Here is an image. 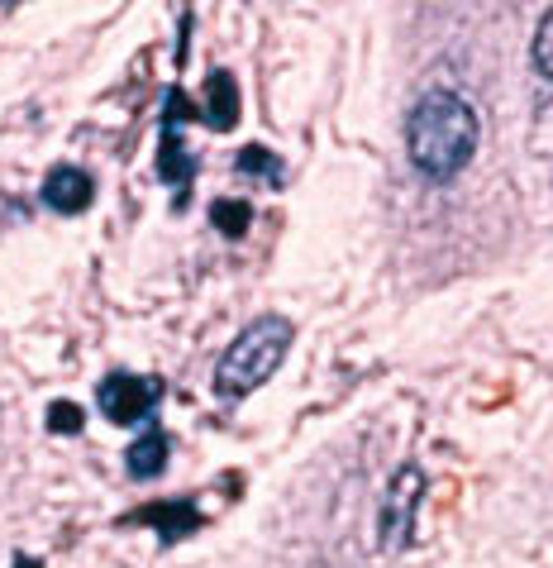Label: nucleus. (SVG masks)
Instances as JSON below:
<instances>
[{
	"label": "nucleus",
	"instance_id": "nucleus-1",
	"mask_svg": "<svg viewBox=\"0 0 553 568\" xmlns=\"http://www.w3.org/2000/svg\"><path fill=\"white\" fill-rule=\"evenodd\" d=\"M478 139H482L478 110L458 91H424L416 110L406 115V153L420 178L430 182H453L472 163Z\"/></svg>",
	"mask_w": 553,
	"mask_h": 568
},
{
	"label": "nucleus",
	"instance_id": "nucleus-2",
	"mask_svg": "<svg viewBox=\"0 0 553 568\" xmlns=\"http://www.w3.org/2000/svg\"><path fill=\"white\" fill-rule=\"evenodd\" d=\"M296 339V325L287 315H258L239 339L225 349V358L215 363V397L219 402H244L248 392H258L267 377L281 368Z\"/></svg>",
	"mask_w": 553,
	"mask_h": 568
},
{
	"label": "nucleus",
	"instance_id": "nucleus-3",
	"mask_svg": "<svg viewBox=\"0 0 553 568\" xmlns=\"http://www.w3.org/2000/svg\"><path fill=\"white\" fill-rule=\"evenodd\" d=\"M163 402V377H139V373H110L96 387V406L110 425H139L157 412Z\"/></svg>",
	"mask_w": 553,
	"mask_h": 568
},
{
	"label": "nucleus",
	"instance_id": "nucleus-4",
	"mask_svg": "<svg viewBox=\"0 0 553 568\" xmlns=\"http://www.w3.org/2000/svg\"><path fill=\"white\" fill-rule=\"evenodd\" d=\"M201 520L205 516L196 511V501H149V507H139V511L124 516L120 526H153L163 545H177L192 530H201Z\"/></svg>",
	"mask_w": 553,
	"mask_h": 568
},
{
	"label": "nucleus",
	"instance_id": "nucleus-5",
	"mask_svg": "<svg viewBox=\"0 0 553 568\" xmlns=\"http://www.w3.org/2000/svg\"><path fill=\"white\" fill-rule=\"evenodd\" d=\"M424 493V473L416 464H406L397 473V483H391L387 493V511H382V545L387 549H401L410 540V501Z\"/></svg>",
	"mask_w": 553,
	"mask_h": 568
},
{
	"label": "nucleus",
	"instance_id": "nucleus-6",
	"mask_svg": "<svg viewBox=\"0 0 553 568\" xmlns=\"http://www.w3.org/2000/svg\"><path fill=\"white\" fill-rule=\"evenodd\" d=\"M91 201H96V182H91L86 168L58 163L49 178H43V206H53L58 215H82Z\"/></svg>",
	"mask_w": 553,
	"mask_h": 568
},
{
	"label": "nucleus",
	"instance_id": "nucleus-7",
	"mask_svg": "<svg viewBox=\"0 0 553 568\" xmlns=\"http://www.w3.org/2000/svg\"><path fill=\"white\" fill-rule=\"evenodd\" d=\"M201 120L211 124V130H234L239 124V82L225 72V68H215L211 77H205V105H201Z\"/></svg>",
	"mask_w": 553,
	"mask_h": 568
},
{
	"label": "nucleus",
	"instance_id": "nucleus-8",
	"mask_svg": "<svg viewBox=\"0 0 553 568\" xmlns=\"http://www.w3.org/2000/svg\"><path fill=\"white\" fill-rule=\"evenodd\" d=\"M157 178L177 192V211H182L186 206V186H192V178H196V158L186 153L182 130H167V124H163V144H157Z\"/></svg>",
	"mask_w": 553,
	"mask_h": 568
},
{
	"label": "nucleus",
	"instance_id": "nucleus-9",
	"mask_svg": "<svg viewBox=\"0 0 553 568\" xmlns=\"http://www.w3.org/2000/svg\"><path fill=\"white\" fill-rule=\"evenodd\" d=\"M167 430H157V425H149L144 435L134 439L130 449H124V468H130V478H157V473L167 468Z\"/></svg>",
	"mask_w": 553,
	"mask_h": 568
},
{
	"label": "nucleus",
	"instance_id": "nucleus-10",
	"mask_svg": "<svg viewBox=\"0 0 553 568\" xmlns=\"http://www.w3.org/2000/svg\"><path fill=\"white\" fill-rule=\"evenodd\" d=\"M234 168H239L244 178H258V182H267V186H281V158H277L273 149H263V144L239 149Z\"/></svg>",
	"mask_w": 553,
	"mask_h": 568
},
{
	"label": "nucleus",
	"instance_id": "nucleus-11",
	"mask_svg": "<svg viewBox=\"0 0 553 568\" xmlns=\"http://www.w3.org/2000/svg\"><path fill=\"white\" fill-rule=\"evenodd\" d=\"M211 225L225 234V240H244L248 225H253V206L248 201H229V196H219L215 206H211Z\"/></svg>",
	"mask_w": 553,
	"mask_h": 568
},
{
	"label": "nucleus",
	"instance_id": "nucleus-12",
	"mask_svg": "<svg viewBox=\"0 0 553 568\" xmlns=\"http://www.w3.org/2000/svg\"><path fill=\"white\" fill-rule=\"evenodd\" d=\"M82 425H86V412L76 402H53L49 406V430L53 435H82Z\"/></svg>",
	"mask_w": 553,
	"mask_h": 568
},
{
	"label": "nucleus",
	"instance_id": "nucleus-13",
	"mask_svg": "<svg viewBox=\"0 0 553 568\" xmlns=\"http://www.w3.org/2000/svg\"><path fill=\"white\" fill-rule=\"evenodd\" d=\"M534 68L553 77V10L540 20V29H534Z\"/></svg>",
	"mask_w": 553,
	"mask_h": 568
},
{
	"label": "nucleus",
	"instance_id": "nucleus-14",
	"mask_svg": "<svg viewBox=\"0 0 553 568\" xmlns=\"http://www.w3.org/2000/svg\"><path fill=\"white\" fill-rule=\"evenodd\" d=\"M10 568H43V564H39L34 555H14V559H10Z\"/></svg>",
	"mask_w": 553,
	"mask_h": 568
}]
</instances>
